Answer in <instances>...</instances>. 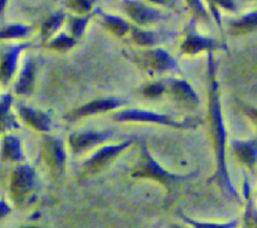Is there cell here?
Instances as JSON below:
<instances>
[{
	"label": "cell",
	"instance_id": "1",
	"mask_svg": "<svg viewBox=\"0 0 257 228\" xmlns=\"http://www.w3.org/2000/svg\"><path fill=\"white\" fill-rule=\"evenodd\" d=\"M208 73H209V115H211V125H212V136L214 141V150H216L217 157V169L213 178L209 179V182L216 180L218 187L229 197H233L234 199H238V193L232 185L229 180L228 173L226 168V130L223 125V118H222L221 102H219L218 95V83L216 81V64H214L213 56L209 53L208 56Z\"/></svg>",
	"mask_w": 257,
	"mask_h": 228
},
{
	"label": "cell",
	"instance_id": "2",
	"mask_svg": "<svg viewBox=\"0 0 257 228\" xmlns=\"http://www.w3.org/2000/svg\"><path fill=\"white\" fill-rule=\"evenodd\" d=\"M197 173H193L190 175H175L172 173L167 172L163 169L159 164L154 160V158L150 155L149 150H148L147 145L143 144L142 146V155H140V160L138 162L137 167L133 169V177L134 178H149V179L157 180L159 182L163 187L167 188L169 193L177 188L178 184H180L184 180H189L192 178L196 177Z\"/></svg>",
	"mask_w": 257,
	"mask_h": 228
},
{
	"label": "cell",
	"instance_id": "3",
	"mask_svg": "<svg viewBox=\"0 0 257 228\" xmlns=\"http://www.w3.org/2000/svg\"><path fill=\"white\" fill-rule=\"evenodd\" d=\"M113 120L116 121H147V123L159 124V125L172 126L175 129H194L201 125L202 120L197 118L184 119L183 121H177L169 115L152 112L147 110H138V108H128V110L120 111L113 115Z\"/></svg>",
	"mask_w": 257,
	"mask_h": 228
},
{
	"label": "cell",
	"instance_id": "4",
	"mask_svg": "<svg viewBox=\"0 0 257 228\" xmlns=\"http://www.w3.org/2000/svg\"><path fill=\"white\" fill-rule=\"evenodd\" d=\"M36 189V172L28 164L16 168L11 180V193L18 205L29 204L34 197Z\"/></svg>",
	"mask_w": 257,
	"mask_h": 228
},
{
	"label": "cell",
	"instance_id": "5",
	"mask_svg": "<svg viewBox=\"0 0 257 228\" xmlns=\"http://www.w3.org/2000/svg\"><path fill=\"white\" fill-rule=\"evenodd\" d=\"M130 58L150 74L162 73V72L170 71L177 67L174 58L164 49L139 52V53H135L134 56H130Z\"/></svg>",
	"mask_w": 257,
	"mask_h": 228
},
{
	"label": "cell",
	"instance_id": "6",
	"mask_svg": "<svg viewBox=\"0 0 257 228\" xmlns=\"http://www.w3.org/2000/svg\"><path fill=\"white\" fill-rule=\"evenodd\" d=\"M137 140V138H130L128 140L117 144V145L103 146L102 149H100L93 157H91L85 163V165H83V172L87 173V174L88 173L90 174H96V173L102 170L105 167H107L116 157H118L126 148H128V146Z\"/></svg>",
	"mask_w": 257,
	"mask_h": 228
},
{
	"label": "cell",
	"instance_id": "7",
	"mask_svg": "<svg viewBox=\"0 0 257 228\" xmlns=\"http://www.w3.org/2000/svg\"><path fill=\"white\" fill-rule=\"evenodd\" d=\"M42 157L53 174L59 175L63 173L64 164H66V153H64L63 143L61 139L44 136Z\"/></svg>",
	"mask_w": 257,
	"mask_h": 228
},
{
	"label": "cell",
	"instance_id": "8",
	"mask_svg": "<svg viewBox=\"0 0 257 228\" xmlns=\"http://www.w3.org/2000/svg\"><path fill=\"white\" fill-rule=\"evenodd\" d=\"M214 49H227V47L222 42L197 36L196 31H194V24L192 22V24L189 26V32L187 33V38L180 46V51L185 54H196L201 51L212 52Z\"/></svg>",
	"mask_w": 257,
	"mask_h": 228
},
{
	"label": "cell",
	"instance_id": "9",
	"mask_svg": "<svg viewBox=\"0 0 257 228\" xmlns=\"http://www.w3.org/2000/svg\"><path fill=\"white\" fill-rule=\"evenodd\" d=\"M122 105V100L120 98H100V100L91 101V102L86 103V105L81 106V107L76 108V110L71 111L70 113L64 116L66 120H78L85 116L95 115V113H102L107 112V111H112L115 108L120 107Z\"/></svg>",
	"mask_w": 257,
	"mask_h": 228
},
{
	"label": "cell",
	"instance_id": "10",
	"mask_svg": "<svg viewBox=\"0 0 257 228\" xmlns=\"http://www.w3.org/2000/svg\"><path fill=\"white\" fill-rule=\"evenodd\" d=\"M112 136V131H88V133H73L68 138L71 150L75 154H81L90 150L97 144H102Z\"/></svg>",
	"mask_w": 257,
	"mask_h": 228
},
{
	"label": "cell",
	"instance_id": "11",
	"mask_svg": "<svg viewBox=\"0 0 257 228\" xmlns=\"http://www.w3.org/2000/svg\"><path fill=\"white\" fill-rule=\"evenodd\" d=\"M28 47H31L29 43L6 47V49L3 51V56H2V61H0V82L7 85L12 80V77L16 73L17 62H18L19 56H21L22 51H24Z\"/></svg>",
	"mask_w": 257,
	"mask_h": 228
},
{
	"label": "cell",
	"instance_id": "12",
	"mask_svg": "<svg viewBox=\"0 0 257 228\" xmlns=\"http://www.w3.org/2000/svg\"><path fill=\"white\" fill-rule=\"evenodd\" d=\"M165 85L170 97L180 105L188 108H194L198 106V97L188 82L182 80H169Z\"/></svg>",
	"mask_w": 257,
	"mask_h": 228
},
{
	"label": "cell",
	"instance_id": "13",
	"mask_svg": "<svg viewBox=\"0 0 257 228\" xmlns=\"http://www.w3.org/2000/svg\"><path fill=\"white\" fill-rule=\"evenodd\" d=\"M123 8H125L128 17L139 26H145V24L153 23L155 21L165 19V16H163L162 12L150 8L145 4L139 3V2H125Z\"/></svg>",
	"mask_w": 257,
	"mask_h": 228
},
{
	"label": "cell",
	"instance_id": "14",
	"mask_svg": "<svg viewBox=\"0 0 257 228\" xmlns=\"http://www.w3.org/2000/svg\"><path fill=\"white\" fill-rule=\"evenodd\" d=\"M18 111L22 120L33 129H36V130L42 131V133H48L51 130L52 121L51 118L46 112L33 110V108L27 107V106L23 105L18 106Z\"/></svg>",
	"mask_w": 257,
	"mask_h": 228
},
{
	"label": "cell",
	"instance_id": "15",
	"mask_svg": "<svg viewBox=\"0 0 257 228\" xmlns=\"http://www.w3.org/2000/svg\"><path fill=\"white\" fill-rule=\"evenodd\" d=\"M232 149L238 162L249 169L253 168L257 162V139L249 141H233Z\"/></svg>",
	"mask_w": 257,
	"mask_h": 228
},
{
	"label": "cell",
	"instance_id": "16",
	"mask_svg": "<svg viewBox=\"0 0 257 228\" xmlns=\"http://www.w3.org/2000/svg\"><path fill=\"white\" fill-rule=\"evenodd\" d=\"M36 71L37 66L33 59H28L22 69L19 80L16 85V92L21 96L31 95L34 87V81H36Z\"/></svg>",
	"mask_w": 257,
	"mask_h": 228
},
{
	"label": "cell",
	"instance_id": "17",
	"mask_svg": "<svg viewBox=\"0 0 257 228\" xmlns=\"http://www.w3.org/2000/svg\"><path fill=\"white\" fill-rule=\"evenodd\" d=\"M13 96L7 93L0 97V134L13 129H19V124L16 116L12 113Z\"/></svg>",
	"mask_w": 257,
	"mask_h": 228
},
{
	"label": "cell",
	"instance_id": "18",
	"mask_svg": "<svg viewBox=\"0 0 257 228\" xmlns=\"http://www.w3.org/2000/svg\"><path fill=\"white\" fill-rule=\"evenodd\" d=\"M2 159L4 162L21 163L24 160L22 144L19 138L14 135H6L2 143Z\"/></svg>",
	"mask_w": 257,
	"mask_h": 228
},
{
	"label": "cell",
	"instance_id": "19",
	"mask_svg": "<svg viewBox=\"0 0 257 228\" xmlns=\"http://www.w3.org/2000/svg\"><path fill=\"white\" fill-rule=\"evenodd\" d=\"M96 13H98L102 18V24L108 29L110 32H112L113 34L116 36H125L126 33L132 31V27L130 24L127 23L126 21H123L122 18L120 17H115V16H110V14L103 13L101 9H97Z\"/></svg>",
	"mask_w": 257,
	"mask_h": 228
},
{
	"label": "cell",
	"instance_id": "20",
	"mask_svg": "<svg viewBox=\"0 0 257 228\" xmlns=\"http://www.w3.org/2000/svg\"><path fill=\"white\" fill-rule=\"evenodd\" d=\"M257 28V12L247 14L238 21L231 22L229 31L232 34H243Z\"/></svg>",
	"mask_w": 257,
	"mask_h": 228
},
{
	"label": "cell",
	"instance_id": "21",
	"mask_svg": "<svg viewBox=\"0 0 257 228\" xmlns=\"http://www.w3.org/2000/svg\"><path fill=\"white\" fill-rule=\"evenodd\" d=\"M32 32L31 27L23 26V24H12L0 29V39H18L29 36Z\"/></svg>",
	"mask_w": 257,
	"mask_h": 228
},
{
	"label": "cell",
	"instance_id": "22",
	"mask_svg": "<svg viewBox=\"0 0 257 228\" xmlns=\"http://www.w3.org/2000/svg\"><path fill=\"white\" fill-rule=\"evenodd\" d=\"M64 18H66V16L59 12V13H56L54 16H52L48 21L44 22L43 26H42V31H41L42 39H43V42H46L49 37H52L54 33H56L57 29H58L59 27L62 26V23H63Z\"/></svg>",
	"mask_w": 257,
	"mask_h": 228
},
{
	"label": "cell",
	"instance_id": "23",
	"mask_svg": "<svg viewBox=\"0 0 257 228\" xmlns=\"http://www.w3.org/2000/svg\"><path fill=\"white\" fill-rule=\"evenodd\" d=\"M132 39L140 46H153L160 38L154 32H145L137 27H132Z\"/></svg>",
	"mask_w": 257,
	"mask_h": 228
},
{
	"label": "cell",
	"instance_id": "24",
	"mask_svg": "<svg viewBox=\"0 0 257 228\" xmlns=\"http://www.w3.org/2000/svg\"><path fill=\"white\" fill-rule=\"evenodd\" d=\"M76 44V39L72 38V37H68L66 34H59L58 37H56L54 39H52L47 47L51 49H54V51L58 52H64L67 51V49L72 48L73 46Z\"/></svg>",
	"mask_w": 257,
	"mask_h": 228
},
{
	"label": "cell",
	"instance_id": "25",
	"mask_svg": "<svg viewBox=\"0 0 257 228\" xmlns=\"http://www.w3.org/2000/svg\"><path fill=\"white\" fill-rule=\"evenodd\" d=\"M246 213H244L243 228H257V209L254 208L251 197L246 198Z\"/></svg>",
	"mask_w": 257,
	"mask_h": 228
},
{
	"label": "cell",
	"instance_id": "26",
	"mask_svg": "<svg viewBox=\"0 0 257 228\" xmlns=\"http://www.w3.org/2000/svg\"><path fill=\"white\" fill-rule=\"evenodd\" d=\"M91 17H92V14L85 17V18H70V29L75 38H80L82 36Z\"/></svg>",
	"mask_w": 257,
	"mask_h": 228
},
{
	"label": "cell",
	"instance_id": "27",
	"mask_svg": "<svg viewBox=\"0 0 257 228\" xmlns=\"http://www.w3.org/2000/svg\"><path fill=\"white\" fill-rule=\"evenodd\" d=\"M182 217H183V219H184L187 223H189L193 228H236V225H237V220H232V222L222 223V224H219V223L197 222V220H193V219H190V218L184 217V215H182Z\"/></svg>",
	"mask_w": 257,
	"mask_h": 228
},
{
	"label": "cell",
	"instance_id": "28",
	"mask_svg": "<svg viewBox=\"0 0 257 228\" xmlns=\"http://www.w3.org/2000/svg\"><path fill=\"white\" fill-rule=\"evenodd\" d=\"M165 92H167V85L164 82L150 83V85H147L143 88V95L149 98L159 97Z\"/></svg>",
	"mask_w": 257,
	"mask_h": 228
},
{
	"label": "cell",
	"instance_id": "29",
	"mask_svg": "<svg viewBox=\"0 0 257 228\" xmlns=\"http://www.w3.org/2000/svg\"><path fill=\"white\" fill-rule=\"evenodd\" d=\"M67 6L75 12H78L81 14H86L92 8L91 2H67Z\"/></svg>",
	"mask_w": 257,
	"mask_h": 228
},
{
	"label": "cell",
	"instance_id": "30",
	"mask_svg": "<svg viewBox=\"0 0 257 228\" xmlns=\"http://www.w3.org/2000/svg\"><path fill=\"white\" fill-rule=\"evenodd\" d=\"M12 212V208L7 204L6 200H0V219L6 218Z\"/></svg>",
	"mask_w": 257,
	"mask_h": 228
},
{
	"label": "cell",
	"instance_id": "31",
	"mask_svg": "<svg viewBox=\"0 0 257 228\" xmlns=\"http://www.w3.org/2000/svg\"><path fill=\"white\" fill-rule=\"evenodd\" d=\"M244 112H246V115L248 116L252 121H254V123L257 124V108L246 106V107H244Z\"/></svg>",
	"mask_w": 257,
	"mask_h": 228
},
{
	"label": "cell",
	"instance_id": "32",
	"mask_svg": "<svg viewBox=\"0 0 257 228\" xmlns=\"http://www.w3.org/2000/svg\"><path fill=\"white\" fill-rule=\"evenodd\" d=\"M218 6L224 7V8L227 9H231V11H234V9H236L233 2H218Z\"/></svg>",
	"mask_w": 257,
	"mask_h": 228
},
{
	"label": "cell",
	"instance_id": "33",
	"mask_svg": "<svg viewBox=\"0 0 257 228\" xmlns=\"http://www.w3.org/2000/svg\"><path fill=\"white\" fill-rule=\"evenodd\" d=\"M6 4H7V2H4V0H0V13L3 12V9H4V7H6Z\"/></svg>",
	"mask_w": 257,
	"mask_h": 228
},
{
	"label": "cell",
	"instance_id": "34",
	"mask_svg": "<svg viewBox=\"0 0 257 228\" xmlns=\"http://www.w3.org/2000/svg\"><path fill=\"white\" fill-rule=\"evenodd\" d=\"M22 228H41V227H33V225H28V227H22Z\"/></svg>",
	"mask_w": 257,
	"mask_h": 228
},
{
	"label": "cell",
	"instance_id": "35",
	"mask_svg": "<svg viewBox=\"0 0 257 228\" xmlns=\"http://www.w3.org/2000/svg\"><path fill=\"white\" fill-rule=\"evenodd\" d=\"M172 228H183V227H178V225H173Z\"/></svg>",
	"mask_w": 257,
	"mask_h": 228
}]
</instances>
